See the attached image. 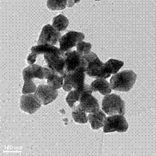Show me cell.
I'll return each instance as SVG.
<instances>
[{
    "mask_svg": "<svg viewBox=\"0 0 156 156\" xmlns=\"http://www.w3.org/2000/svg\"><path fill=\"white\" fill-rule=\"evenodd\" d=\"M62 37L60 32L55 29L51 24H47L42 27L41 34L39 36L37 45H51L54 46L59 42Z\"/></svg>",
    "mask_w": 156,
    "mask_h": 156,
    "instance_id": "cell-8",
    "label": "cell"
},
{
    "mask_svg": "<svg viewBox=\"0 0 156 156\" xmlns=\"http://www.w3.org/2000/svg\"><path fill=\"white\" fill-rule=\"evenodd\" d=\"M137 76L131 70H124L111 76L110 85L111 89L116 91L128 92L131 90L136 81Z\"/></svg>",
    "mask_w": 156,
    "mask_h": 156,
    "instance_id": "cell-1",
    "label": "cell"
},
{
    "mask_svg": "<svg viewBox=\"0 0 156 156\" xmlns=\"http://www.w3.org/2000/svg\"><path fill=\"white\" fill-rule=\"evenodd\" d=\"M84 57L87 63V70H86V74L87 76L96 79H99V78L105 79L111 76V74L105 70L104 63L101 62L99 57L94 52L90 51L88 54L84 55Z\"/></svg>",
    "mask_w": 156,
    "mask_h": 156,
    "instance_id": "cell-2",
    "label": "cell"
},
{
    "mask_svg": "<svg viewBox=\"0 0 156 156\" xmlns=\"http://www.w3.org/2000/svg\"><path fill=\"white\" fill-rule=\"evenodd\" d=\"M128 127V122L123 115H113L105 118L103 132H126Z\"/></svg>",
    "mask_w": 156,
    "mask_h": 156,
    "instance_id": "cell-5",
    "label": "cell"
},
{
    "mask_svg": "<svg viewBox=\"0 0 156 156\" xmlns=\"http://www.w3.org/2000/svg\"><path fill=\"white\" fill-rule=\"evenodd\" d=\"M37 86L34 83L33 80H28V81H24L23 87L22 92L23 94H34L37 90Z\"/></svg>",
    "mask_w": 156,
    "mask_h": 156,
    "instance_id": "cell-23",
    "label": "cell"
},
{
    "mask_svg": "<svg viewBox=\"0 0 156 156\" xmlns=\"http://www.w3.org/2000/svg\"><path fill=\"white\" fill-rule=\"evenodd\" d=\"M88 121L90 122V126L93 129H101L104 126V122L106 116L102 110H98L95 113H90L87 115Z\"/></svg>",
    "mask_w": 156,
    "mask_h": 156,
    "instance_id": "cell-14",
    "label": "cell"
},
{
    "mask_svg": "<svg viewBox=\"0 0 156 156\" xmlns=\"http://www.w3.org/2000/svg\"><path fill=\"white\" fill-rule=\"evenodd\" d=\"M80 104L81 109L86 113H95L100 110V105L98 100L91 94H84L80 99Z\"/></svg>",
    "mask_w": 156,
    "mask_h": 156,
    "instance_id": "cell-13",
    "label": "cell"
},
{
    "mask_svg": "<svg viewBox=\"0 0 156 156\" xmlns=\"http://www.w3.org/2000/svg\"><path fill=\"white\" fill-rule=\"evenodd\" d=\"M86 78V72L80 70L72 74H67L64 78L62 88L65 91L70 92L72 90L81 89L84 87V81Z\"/></svg>",
    "mask_w": 156,
    "mask_h": 156,
    "instance_id": "cell-7",
    "label": "cell"
},
{
    "mask_svg": "<svg viewBox=\"0 0 156 156\" xmlns=\"http://www.w3.org/2000/svg\"><path fill=\"white\" fill-rule=\"evenodd\" d=\"M37 55L35 54V53L31 52L30 54L28 55V57H27V63H28L29 65H33L37 60Z\"/></svg>",
    "mask_w": 156,
    "mask_h": 156,
    "instance_id": "cell-25",
    "label": "cell"
},
{
    "mask_svg": "<svg viewBox=\"0 0 156 156\" xmlns=\"http://www.w3.org/2000/svg\"><path fill=\"white\" fill-rule=\"evenodd\" d=\"M82 89H83V87L81 89H77V90H72L68 93L66 98V101L67 105H69V107L72 109L75 108L76 103L77 101H80Z\"/></svg>",
    "mask_w": 156,
    "mask_h": 156,
    "instance_id": "cell-21",
    "label": "cell"
},
{
    "mask_svg": "<svg viewBox=\"0 0 156 156\" xmlns=\"http://www.w3.org/2000/svg\"><path fill=\"white\" fill-rule=\"evenodd\" d=\"M79 2H80V1H72V0L67 1V7H68V8H72V7L74 5V3H79Z\"/></svg>",
    "mask_w": 156,
    "mask_h": 156,
    "instance_id": "cell-26",
    "label": "cell"
},
{
    "mask_svg": "<svg viewBox=\"0 0 156 156\" xmlns=\"http://www.w3.org/2000/svg\"><path fill=\"white\" fill-rule=\"evenodd\" d=\"M47 6L51 11L62 10L67 7L66 0H48L47 2Z\"/></svg>",
    "mask_w": 156,
    "mask_h": 156,
    "instance_id": "cell-22",
    "label": "cell"
},
{
    "mask_svg": "<svg viewBox=\"0 0 156 156\" xmlns=\"http://www.w3.org/2000/svg\"><path fill=\"white\" fill-rule=\"evenodd\" d=\"M87 66V61L83 55L77 51H69L65 52V72L66 74L83 70L86 72Z\"/></svg>",
    "mask_w": 156,
    "mask_h": 156,
    "instance_id": "cell-4",
    "label": "cell"
},
{
    "mask_svg": "<svg viewBox=\"0 0 156 156\" xmlns=\"http://www.w3.org/2000/svg\"><path fill=\"white\" fill-rule=\"evenodd\" d=\"M34 94L42 105H47L57 99L58 91L49 85L42 84L37 87L36 92Z\"/></svg>",
    "mask_w": 156,
    "mask_h": 156,
    "instance_id": "cell-11",
    "label": "cell"
},
{
    "mask_svg": "<svg viewBox=\"0 0 156 156\" xmlns=\"http://www.w3.org/2000/svg\"><path fill=\"white\" fill-rule=\"evenodd\" d=\"M51 70L48 67H43L39 65H30L26 68H24L23 71V81H28V80H33V79H48Z\"/></svg>",
    "mask_w": 156,
    "mask_h": 156,
    "instance_id": "cell-10",
    "label": "cell"
},
{
    "mask_svg": "<svg viewBox=\"0 0 156 156\" xmlns=\"http://www.w3.org/2000/svg\"><path fill=\"white\" fill-rule=\"evenodd\" d=\"M68 24H69L68 19L66 16L62 15V14L55 16L52 19V27L60 33L66 30L68 27Z\"/></svg>",
    "mask_w": 156,
    "mask_h": 156,
    "instance_id": "cell-17",
    "label": "cell"
},
{
    "mask_svg": "<svg viewBox=\"0 0 156 156\" xmlns=\"http://www.w3.org/2000/svg\"><path fill=\"white\" fill-rule=\"evenodd\" d=\"M102 111L108 115H124L126 113V104L120 96L116 94H109L102 99Z\"/></svg>",
    "mask_w": 156,
    "mask_h": 156,
    "instance_id": "cell-3",
    "label": "cell"
},
{
    "mask_svg": "<svg viewBox=\"0 0 156 156\" xmlns=\"http://www.w3.org/2000/svg\"><path fill=\"white\" fill-rule=\"evenodd\" d=\"M42 105L35 94H23L20 98V108L27 114H34Z\"/></svg>",
    "mask_w": 156,
    "mask_h": 156,
    "instance_id": "cell-12",
    "label": "cell"
},
{
    "mask_svg": "<svg viewBox=\"0 0 156 156\" xmlns=\"http://www.w3.org/2000/svg\"><path fill=\"white\" fill-rule=\"evenodd\" d=\"M90 49H91V44L90 42H86L82 41L76 45V51L83 56L90 52Z\"/></svg>",
    "mask_w": 156,
    "mask_h": 156,
    "instance_id": "cell-24",
    "label": "cell"
},
{
    "mask_svg": "<svg viewBox=\"0 0 156 156\" xmlns=\"http://www.w3.org/2000/svg\"><path fill=\"white\" fill-rule=\"evenodd\" d=\"M85 38V35L80 32L69 31L65 35L62 36L59 40L60 49L63 52L69 51L72 48L76 47L79 42H82Z\"/></svg>",
    "mask_w": 156,
    "mask_h": 156,
    "instance_id": "cell-9",
    "label": "cell"
},
{
    "mask_svg": "<svg viewBox=\"0 0 156 156\" xmlns=\"http://www.w3.org/2000/svg\"><path fill=\"white\" fill-rule=\"evenodd\" d=\"M44 61L47 62L48 68L65 78L66 76L65 72V52L46 53L44 55Z\"/></svg>",
    "mask_w": 156,
    "mask_h": 156,
    "instance_id": "cell-6",
    "label": "cell"
},
{
    "mask_svg": "<svg viewBox=\"0 0 156 156\" xmlns=\"http://www.w3.org/2000/svg\"><path fill=\"white\" fill-rule=\"evenodd\" d=\"M47 80H48V85L53 87L56 90L62 88L63 86V82H64V78L61 76L59 74L52 72V71L51 72Z\"/></svg>",
    "mask_w": 156,
    "mask_h": 156,
    "instance_id": "cell-18",
    "label": "cell"
},
{
    "mask_svg": "<svg viewBox=\"0 0 156 156\" xmlns=\"http://www.w3.org/2000/svg\"><path fill=\"white\" fill-rule=\"evenodd\" d=\"M91 89L94 91H99L100 93L104 96H107L111 93V87L108 81L103 78L96 79L90 85Z\"/></svg>",
    "mask_w": 156,
    "mask_h": 156,
    "instance_id": "cell-15",
    "label": "cell"
},
{
    "mask_svg": "<svg viewBox=\"0 0 156 156\" xmlns=\"http://www.w3.org/2000/svg\"><path fill=\"white\" fill-rule=\"evenodd\" d=\"M31 51L37 55H45L46 53H62L60 48L51 45H37L31 48Z\"/></svg>",
    "mask_w": 156,
    "mask_h": 156,
    "instance_id": "cell-16",
    "label": "cell"
},
{
    "mask_svg": "<svg viewBox=\"0 0 156 156\" xmlns=\"http://www.w3.org/2000/svg\"><path fill=\"white\" fill-rule=\"evenodd\" d=\"M72 116L73 120H75V122L80 124H86L88 121L87 115L82 109L81 105H76L75 108H73V111L72 112Z\"/></svg>",
    "mask_w": 156,
    "mask_h": 156,
    "instance_id": "cell-20",
    "label": "cell"
},
{
    "mask_svg": "<svg viewBox=\"0 0 156 156\" xmlns=\"http://www.w3.org/2000/svg\"><path fill=\"white\" fill-rule=\"evenodd\" d=\"M124 62L121 61L115 60V59H110L105 63H104L105 70L111 74L115 75L120 71V69L123 66Z\"/></svg>",
    "mask_w": 156,
    "mask_h": 156,
    "instance_id": "cell-19",
    "label": "cell"
}]
</instances>
